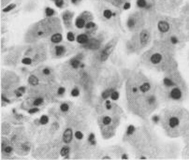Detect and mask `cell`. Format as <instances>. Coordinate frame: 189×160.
I'll list each match as a JSON object with an SVG mask.
<instances>
[{
  "mask_svg": "<svg viewBox=\"0 0 189 160\" xmlns=\"http://www.w3.org/2000/svg\"><path fill=\"white\" fill-rule=\"evenodd\" d=\"M182 96H183V92L178 87H175L170 91V97L174 100H180Z\"/></svg>",
  "mask_w": 189,
  "mask_h": 160,
  "instance_id": "1",
  "label": "cell"
},
{
  "mask_svg": "<svg viewBox=\"0 0 189 160\" xmlns=\"http://www.w3.org/2000/svg\"><path fill=\"white\" fill-rule=\"evenodd\" d=\"M157 27H158V30L162 33H166L170 30V23L166 21H160L158 22L157 23Z\"/></svg>",
  "mask_w": 189,
  "mask_h": 160,
  "instance_id": "2",
  "label": "cell"
},
{
  "mask_svg": "<svg viewBox=\"0 0 189 160\" xmlns=\"http://www.w3.org/2000/svg\"><path fill=\"white\" fill-rule=\"evenodd\" d=\"M180 125V119L177 116H171L169 119V126L170 128H176Z\"/></svg>",
  "mask_w": 189,
  "mask_h": 160,
  "instance_id": "3",
  "label": "cell"
},
{
  "mask_svg": "<svg viewBox=\"0 0 189 160\" xmlns=\"http://www.w3.org/2000/svg\"><path fill=\"white\" fill-rule=\"evenodd\" d=\"M64 141L66 143H70L71 141H72V138H73V133H72V130L70 128H68L65 130L64 132Z\"/></svg>",
  "mask_w": 189,
  "mask_h": 160,
  "instance_id": "4",
  "label": "cell"
},
{
  "mask_svg": "<svg viewBox=\"0 0 189 160\" xmlns=\"http://www.w3.org/2000/svg\"><path fill=\"white\" fill-rule=\"evenodd\" d=\"M137 6L138 8L140 9H150L151 7H152V5H151L150 3L147 2V0H137Z\"/></svg>",
  "mask_w": 189,
  "mask_h": 160,
  "instance_id": "5",
  "label": "cell"
},
{
  "mask_svg": "<svg viewBox=\"0 0 189 160\" xmlns=\"http://www.w3.org/2000/svg\"><path fill=\"white\" fill-rule=\"evenodd\" d=\"M149 32L147 30H142L141 35H140V40H141V42L142 45H146L148 40H149Z\"/></svg>",
  "mask_w": 189,
  "mask_h": 160,
  "instance_id": "6",
  "label": "cell"
},
{
  "mask_svg": "<svg viewBox=\"0 0 189 160\" xmlns=\"http://www.w3.org/2000/svg\"><path fill=\"white\" fill-rule=\"evenodd\" d=\"M111 51H112V45L111 44H109L108 46H106V48L104 49L102 54H101V60L105 61L108 58V56L110 55V54L111 53Z\"/></svg>",
  "mask_w": 189,
  "mask_h": 160,
  "instance_id": "7",
  "label": "cell"
},
{
  "mask_svg": "<svg viewBox=\"0 0 189 160\" xmlns=\"http://www.w3.org/2000/svg\"><path fill=\"white\" fill-rule=\"evenodd\" d=\"M75 26H76V27L79 28V29H82V28L85 27V26H86L85 18H82V17H79V18H77L76 22H75Z\"/></svg>",
  "mask_w": 189,
  "mask_h": 160,
  "instance_id": "8",
  "label": "cell"
},
{
  "mask_svg": "<svg viewBox=\"0 0 189 160\" xmlns=\"http://www.w3.org/2000/svg\"><path fill=\"white\" fill-rule=\"evenodd\" d=\"M88 41H89V39H88V36L86 34H81L77 37V42L80 44L85 45Z\"/></svg>",
  "mask_w": 189,
  "mask_h": 160,
  "instance_id": "9",
  "label": "cell"
},
{
  "mask_svg": "<svg viewBox=\"0 0 189 160\" xmlns=\"http://www.w3.org/2000/svg\"><path fill=\"white\" fill-rule=\"evenodd\" d=\"M162 60V55L160 54H154L152 56H151V62L155 65H157L161 62Z\"/></svg>",
  "mask_w": 189,
  "mask_h": 160,
  "instance_id": "10",
  "label": "cell"
},
{
  "mask_svg": "<svg viewBox=\"0 0 189 160\" xmlns=\"http://www.w3.org/2000/svg\"><path fill=\"white\" fill-rule=\"evenodd\" d=\"M98 41L96 40H89L86 44H85V47L89 48V49H96L98 47Z\"/></svg>",
  "mask_w": 189,
  "mask_h": 160,
  "instance_id": "11",
  "label": "cell"
},
{
  "mask_svg": "<svg viewBox=\"0 0 189 160\" xmlns=\"http://www.w3.org/2000/svg\"><path fill=\"white\" fill-rule=\"evenodd\" d=\"M115 15H116V14H115V13H113V12H112L110 9H106L103 11V16H104V18L107 19V20L111 19V17L115 16Z\"/></svg>",
  "mask_w": 189,
  "mask_h": 160,
  "instance_id": "12",
  "label": "cell"
},
{
  "mask_svg": "<svg viewBox=\"0 0 189 160\" xmlns=\"http://www.w3.org/2000/svg\"><path fill=\"white\" fill-rule=\"evenodd\" d=\"M136 23H137V20L135 17H129L128 20V23H127L128 28H130V29H132L136 26Z\"/></svg>",
  "mask_w": 189,
  "mask_h": 160,
  "instance_id": "13",
  "label": "cell"
},
{
  "mask_svg": "<svg viewBox=\"0 0 189 160\" xmlns=\"http://www.w3.org/2000/svg\"><path fill=\"white\" fill-rule=\"evenodd\" d=\"M52 41L54 42V43H58V42H60V41H62V40H63V37H62V35L61 34H59V33H57V34H54V35H53V37H52Z\"/></svg>",
  "mask_w": 189,
  "mask_h": 160,
  "instance_id": "14",
  "label": "cell"
},
{
  "mask_svg": "<svg viewBox=\"0 0 189 160\" xmlns=\"http://www.w3.org/2000/svg\"><path fill=\"white\" fill-rule=\"evenodd\" d=\"M151 89V85L149 82H144L141 85V87H140V90L142 92V93H146L148 92L149 90Z\"/></svg>",
  "mask_w": 189,
  "mask_h": 160,
  "instance_id": "15",
  "label": "cell"
},
{
  "mask_svg": "<svg viewBox=\"0 0 189 160\" xmlns=\"http://www.w3.org/2000/svg\"><path fill=\"white\" fill-rule=\"evenodd\" d=\"M28 82H29L31 85L36 86V85L39 84V79H37V78L36 76H34V75H31V76L29 77V79H28Z\"/></svg>",
  "mask_w": 189,
  "mask_h": 160,
  "instance_id": "16",
  "label": "cell"
},
{
  "mask_svg": "<svg viewBox=\"0 0 189 160\" xmlns=\"http://www.w3.org/2000/svg\"><path fill=\"white\" fill-rule=\"evenodd\" d=\"M70 65L73 68H78L79 66L81 65V61L77 58H74L70 61Z\"/></svg>",
  "mask_w": 189,
  "mask_h": 160,
  "instance_id": "17",
  "label": "cell"
},
{
  "mask_svg": "<svg viewBox=\"0 0 189 160\" xmlns=\"http://www.w3.org/2000/svg\"><path fill=\"white\" fill-rule=\"evenodd\" d=\"M64 53H65V48L63 47V46H56L55 47V54H56V55L60 56Z\"/></svg>",
  "mask_w": 189,
  "mask_h": 160,
  "instance_id": "18",
  "label": "cell"
},
{
  "mask_svg": "<svg viewBox=\"0 0 189 160\" xmlns=\"http://www.w3.org/2000/svg\"><path fill=\"white\" fill-rule=\"evenodd\" d=\"M164 84H165L166 86H168V87H171V86H174L175 83L173 82V81H171L170 78H165L163 81Z\"/></svg>",
  "mask_w": 189,
  "mask_h": 160,
  "instance_id": "19",
  "label": "cell"
},
{
  "mask_svg": "<svg viewBox=\"0 0 189 160\" xmlns=\"http://www.w3.org/2000/svg\"><path fill=\"white\" fill-rule=\"evenodd\" d=\"M96 24L95 23H93V22H89V23H86L85 28H86L87 30H91V29L96 28Z\"/></svg>",
  "mask_w": 189,
  "mask_h": 160,
  "instance_id": "20",
  "label": "cell"
},
{
  "mask_svg": "<svg viewBox=\"0 0 189 160\" xmlns=\"http://www.w3.org/2000/svg\"><path fill=\"white\" fill-rule=\"evenodd\" d=\"M45 13H46V15L48 17H52L54 14V10L53 9H51V8H47L45 9Z\"/></svg>",
  "mask_w": 189,
  "mask_h": 160,
  "instance_id": "21",
  "label": "cell"
},
{
  "mask_svg": "<svg viewBox=\"0 0 189 160\" xmlns=\"http://www.w3.org/2000/svg\"><path fill=\"white\" fill-rule=\"evenodd\" d=\"M110 97L112 100H117L119 98V93L117 91H112L110 94Z\"/></svg>",
  "mask_w": 189,
  "mask_h": 160,
  "instance_id": "22",
  "label": "cell"
},
{
  "mask_svg": "<svg viewBox=\"0 0 189 160\" xmlns=\"http://www.w3.org/2000/svg\"><path fill=\"white\" fill-rule=\"evenodd\" d=\"M102 123H103L105 126H108V125H110V123H111V118L110 116H105L102 119Z\"/></svg>",
  "mask_w": 189,
  "mask_h": 160,
  "instance_id": "23",
  "label": "cell"
},
{
  "mask_svg": "<svg viewBox=\"0 0 189 160\" xmlns=\"http://www.w3.org/2000/svg\"><path fill=\"white\" fill-rule=\"evenodd\" d=\"M71 13H69V12H65L64 14H63V20H64L65 22H67L68 20H69L70 21V19H71Z\"/></svg>",
  "mask_w": 189,
  "mask_h": 160,
  "instance_id": "24",
  "label": "cell"
},
{
  "mask_svg": "<svg viewBox=\"0 0 189 160\" xmlns=\"http://www.w3.org/2000/svg\"><path fill=\"white\" fill-rule=\"evenodd\" d=\"M68 153H69L68 147H64V148H62V150H61V155L62 156H66L67 155H68Z\"/></svg>",
  "mask_w": 189,
  "mask_h": 160,
  "instance_id": "25",
  "label": "cell"
},
{
  "mask_svg": "<svg viewBox=\"0 0 189 160\" xmlns=\"http://www.w3.org/2000/svg\"><path fill=\"white\" fill-rule=\"evenodd\" d=\"M48 122H49V118H48V116H46V115H42V116L40 117V124H41V125H46Z\"/></svg>",
  "mask_w": 189,
  "mask_h": 160,
  "instance_id": "26",
  "label": "cell"
},
{
  "mask_svg": "<svg viewBox=\"0 0 189 160\" xmlns=\"http://www.w3.org/2000/svg\"><path fill=\"white\" fill-rule=\"evenodd\" d=\"M60 109H61V110L62 112H68V110H69V106L67 104V103H63L61 106H60Z\"/></svg>",
  "mask_w": 189,
  "mask_h": 160,
  "instance_id": "27",
  "label": "cell"
},
{
  "mask_svg": "<svg viewBox=\"0 0 189 160\" xmlns=\"http://www.w3.org/2000/svg\"><path fill=\"white\" fill-rule=\"evenodd\" d=\"M111 90H107V91H104L103 94H102V97L104 98V99H107V98L109 96H110V94H111Z\"/></svg>",
  "mask_w": 189,
  "mask_h": 160,
  "instance_id": "28",
  "label": "cell"
},
{
  "mask_svg": "<svg viewBox=\"0 0 189 160\" xmlns=\"http://www.w3.org/2000/svg\"><path fill=\"white\" fill-rule=\"evenodd\" d=\"M54 3L57 8H62L64 6V0H54Z\"/></svg>",
  "mask_w": 189,
  "mask_h": 160,
  "instance_id": "29",
  "label": "cell"
},
{
  "mask_svg": "<svg viewBox=\"0 0 189 160\" xmlns=\"http://www.w3.org/2000/svg\"><path fill=\"white\" fill-rule=\"evenodd\" d=\"M42 103H43V99H42V98H37V99H35L34 102H33V104L35 106H40Z\"/></svg>",
  "mask_w": 189,
  "mask_h": 160,
  "instance_id": "30",
  "label": "cell"
},
{
  "mask_svg": "<svg viewBox=\"0 0 189 160\" xmlns=\"http://www.w3.org/2000/svg\"><path fill=\"white\" fill-rule=\"evenodd\" d=\"M23 64H24V65H30L31 63H32V60L30 59V58H28V57H26V58H23Z\"/></svg>",
  "mask_w": 189,
  "mask_h": 160,
  "instance_id": "31",
  "label": "cell"
},
{
  "mask_svg": "<svg viewBox=\"0 0 189 160\" xmlns=\"http://www.w3.org/2000/svg\"><path fill=\"white\" fill-rule=\"evenodd\" d=\"M67 38H68V40H69V41H74V40H75V37H74V35H73L72 32L68 33Z\"/></svg>",
  "mask_w": 189,
  "mask_h": 160,
  "instance_id": "32",
  "label": "cell"
},
{
  "mask_svg": "<svg viewBox=\"0 0 189 160\" xmlns=\"http://www.w3.org/2000/svg\"><path fill=\"white\" fill-rule=\"evenodd\" d=\"M71 95H72V96H78L80 95V91H79V89H78V88H74V89L71 91Z\"/></svg>",
  "mask_w": 189,
  "mask_h": 160,
  "instance_id": "33",
  "label": "cell"
},
{
  "mask_svg": "<svg viewBox=\"0 0 189 160\" xmlns=\"http://www.w3.org/2000/svg\"><path fill=\"white\" fill-rule=\"evenodd\" d=\"M75 137H76V139H78V140H82L83 138V134L81 131H77L76 133H75Z\"/></svg>",
  "mask_w": 189,
  "mask_h": 160,
  "instance_id": "34",
  "label": "cell"
},
{
  "mask_svg": "<svg viewBox=\"0 0 189 160\" xmlns=\"http://www.w3.org/2000/svg\"><path fill=\"white\" fill-rule=\"evenodd\" d=\"M23 149L24 151L28 152V151L30 150V144H29V143H26V144H23Z\"/></svg>",
  "mask_w": 189,
  "mask_h": 160,
  "instance_id": "35",
  "label": "cell"
},
{
  "mask_svg": "<svg viewBox=\"0 0 189 160\" xmlns=\"http://www.w3.org/2000/svg\"><path fill=\"white\" fill-rule=\"evenodd\" d=\"M134 131H135V127H134L133 126H130V127L128 128V135H131Z\"/></svg>",
  "mask_w": 189,
  "mask_h": 160,
  "instance_id": "36",
  "label": "cell"
},
{
  "mask_svg": "<svg viewBox=\"0 0 189 160\" xmlns=\"http://www.w3.org/2000/svg\"><path fill=\"white\" fill-rule=\"evenodd\" d=\"M4 152L7 153V154H10L12 152V148L10 146H7L6 148H4Z\"/></svg>",
  "mask_w": 189,
  "mask_h": 160,
  "instance_id": "37",
  "label": "cell"
},
{
  "mask_svg": "<svg viewBox=\"0 0 189 160\" xmlns=\"http://www.w3.org/2000/svg\"><path fill=\"white\" fill-rule=\"evenodd\" d=\"M14 8H15V5H10V6H8L6 9H4V11H5V12H8V11L11 10L12 9H14Z\"/></svg>",
  "mask_w": 189,
  "mask_h": 160,
  "instance_id": "38",
  "label": "cell"
},
{
  "mask_svg": "<svg viewBox=\"0 0 189 160\" xmlns=\"http://www.w3.org/2000/svg\"><path fill=\"white\" fill-rule=\"evenodd\" d=\"M170 40H171V42H172L173 44H176V43L178 42V39L176 38V37H173V36L170 38Z\"/></svg>",
  "mask_w": 189,
  "mask_h": 160,
  "instance_id": "39",
  "label": "cell"
},
{
  "mask_svg": "<svg viewBox=\"0 0 189 160\" xmlns=\"http://www.w3.org/2000/svg\"><path fill=\"white\" fill-rule=\"evenodd\" d=\"M37 112H39V109H37V108L31 109V110H28V113H37Z\"/></svg>",
  "mask_w": 189,
  "mask_h": 160,
  "instance_id": "40",
  "label": "cell"
},
{
  "mask_svg": "<svg viewBox=\"0 0 189 160\" xmlns=\"http://www.w3.org/2000/svg\"><path fill=\"white\" fill-rule=\"evenodd\" d=\"M58 95H63V94H64L65 93V88L64 87H60L59 89H58Z\"/></svg>",
  "mask_w": 189,
  "mask_h": 160,
  "instance_id": "41",
  "label": "cell"
},
{
  "mask_svg": "<svg viewBox=\"0 0 189 160\" xmlns=\"http://www.w3.org/2000/svg\"><path fill=\"white\" fill-rule=\"evenodd\" d=\"M43 73H44V74H46V75H49L50 73H51V70H50L49 68H44L43 69Z\"/></svg>",
  "mask_w": 189,
  "mask_h": 160,
  "instance_id": "42",
  "label": "cell"
},
{
  "mask_svg": "<svg viewBox=\"0 0 189 160\" xmlns=\"http://www.w3.org/2000/svg\"><path fill=\"white\" fill-rule=\"evenodd\" d=\"M129 8H130V4L128 2H125L124 5V9H128Z\"/></svg>",
  "mask_w": 189,
  "mask_h": 160,
  "instance_id": "43",
  "label": "cell"
},
{
  "mask_svg": "<svg viewBox=\"0 0 189 160\" xmlns=\"http://www.w3.org/2000/svg\"><path fill=\"white\" fill-rule=\"evenodd\" d=\"M18 91H19V92H21V93L23 94V93L26 92V88H24V87H20V88L18 89Z\"/></svg>",
  "mask_w": 189,
  "mask_h": 160,
  "instance_id": "44",
  "label": "cell"
},
{
  "mask_svg": "<svg viewBox=\"0 0 189 160\" xmlns=\"http://www.w3.org/2000/svg\"><path fill=\"white\" fill-rule=\"evenodd\" d=\"M80 1H82V0H71V2H72L73 4H77V3H79Z\"/></svg>",
  "mask_w": 189,
  "mask_h": 160,
  "instance_id": "45",
  "label": "cell"
},
{
  "mask_svg": "<svg viewBox=\"0 0 189 160\" xmlns=\"http://www.w3.org/2000/svg\"><path fill=\"white\" fill-rule=\"evenodd\" d=\"M1 98H2V99H3L4 101H6V102H8V103L9 102V100L8 99V98H6V97H5L4 96H1Z\"/></svg>",
  "mask_w": 189,
  "mask_h": 160,
  "instance_id": "46",
  "label": "cell"
},
{
  "mask_svg": "<svg viewBox=\"0 0 189 160\" xmlns=\"http://www.w3.org/2000/svg\"><path fill=\"white\" fill-rule=\"evenodd\" d=\"M153 120H154V122H155V123H156V122H157V121L159 120V118H158L157 116H155V117L153 118Z\"/></svg>",
  "mask_w": 189,
  "mask_h": 160,
  "instance_id": "47",
  "label": "cell"
},
{
  "mask_svg": "<svg viewBox=\"0 0 189 160\" xmlns=\"http://www.w3.org/2000/svg\"><path fill=\"white\" fill-rule=\"evenodd\" d=\"M132 91H133V93H137V92H138V89H137L136 87H134Z\"/></svg>",
  "mask_w": 189,
  "mask_h": 160,
  "instance_id": "48",
  "label": "cell"
},
{
  "mask_svg": "<svg viewBox=\"0 0 189 160\" xmlns=\"http://www.w3.org/2000/svg\"><path fill=\"white\" fill-rule=\"evenodd\" d=\"M122 157H123V158H128V156H127V155H123V156H122Z\"/></svg>",
  "mask_w": 189,
  "mask_h": 160,
  "instance_id": "49",
  "label": "cell"
}]
</instances>
